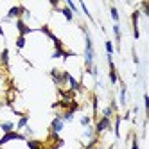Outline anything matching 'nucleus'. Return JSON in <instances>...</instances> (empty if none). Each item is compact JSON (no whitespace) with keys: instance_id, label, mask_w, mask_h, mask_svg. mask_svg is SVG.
Instances as JSON below:
<instances>
[{"instance_id":"f257e3e1","label":"nucleus","mask_w":149,"mask_h":149,"mask_svg":"<svg viewBox=\"0 0 149 149\" xmlns=\"http://www.w3.org/2000/svg\"><path fill=\"white\" fill-rule=\"evenodd\" d=\"M83 34H84V72L86 74H92V68H93V58H95V52H93V41H92V36L88 33V27L84 24H79Z\"/></svg>"},{"instance_id":"f03ea898","label":"nucleus","mask_w":149,"mask_h":149,"mask_svg":"<svg viewBox=\"0 0 149 149\" xmlns=\"http://www.w3.org/2000/svg\"><path fill=\"white\" fill-rule=\"evenodd\" d=\"M68 74L70 72H67V70H61V68H52L50 70V79H52V83L56 84L58 88H63L67 84V77H68Z\"/></svg>"},{"instance_id":"7ed1b4c3","label":"nucleus","mask_w":149,"mask_h":149,"mask_svg":"<svg viewBox=\"0 0 149 149\" xmlns=\"http://www.w3.org/2000/svg\"><path fill=\"white\" fill-rule=\"evenodd\" d=\"M111 130V119H106V117H99L97 120H95V136H101V133L104 131H110Z\"/></svg>"},{"instance_id":"20e7f679","label":"nucleus","mask_w":149,"mask_h":149,"mask_svg":"<svg viewBox=\"0 0 149 149\" xmlns=\"http://www.w3.org/2000/svg\"><path fill=\"white\" fill-rule=\"evenodd\" d=\"M11 140H27V136L24 133L20 131H9V133H4L2 136H0V147H2L4 144L11 142Z\"/></svg>"},{"instance_id":"39448f33","label":"nucleus","mask_w":149,"mask_h":149,"mask_svg":"<svg viewBox=\"0 0 149 149\" xmlns=\"http://www.w3.org/2000/svg\"><path fill=\"white\" fill-rule=\"evenodd\" d=\"M24 11H25V6H22V4H20V6H13L7 11V16L4 18V22H9V20H13V18H16V20L22 18L24 16Z\"/></svg>"},{"instance_id":"423d86ee","label":"nucleus","mask_w":149,"mask_h":149,"mask_svg":"<svg viewBox=\"0 0 149 149\" xmlns=\"http://www.w3.org/2000/svg\"><path fill=\"white\" fill-rule=\"evenodd\" d=\"M63 127H65V122H63V119H61V115L58 113L54 119H52V122H50V126H49V131L50 133H61L63 131Z\"/></svg>"},{"instance_id":"0eeeda50","label":"nucleus","mask_w":149,"mask_h":149,"mask_svg":"<svg viewBox=\"0 0 149 149\" xmlns=\"http://www.w3.org/2000/svg\"><path fill=\"white\" fill-rule=\"evenodd\" d=\"M16 31H18V36H27V34H31V33H34L36 29L29 27V25L25 24L24 18H18V20H16Z\"/></svg>"},{"instance_id":"6e6552de","label":"nucleus","mask_w":149,"mask_h":149,"mask_svg":"<svg viewBox=\"0 0 149 149\" xmlns=\"http://www.w3.org/2000/svg\"><path fill=\"white\" fill-rule=\"evenodd\" d=\"M108 58V67H110V83L111 84H117V81H119V72H117V67H115V63H113V56H106Z\"/></svg>"},{"instance_id":"1a4fd4ad","label":"nucleus","mask_w":149,"mask_h":149,"mask_svg":"<svg viewBox=\"0 0 149 149\" xmlns=\"http://www.w3.org/2000/svg\"><path fill=\"white\" fill-rule=\"evenodd\" d=\"M138 18H140V11L135 9V11L131 13V27H133V36H135V40L140 38V31H138Z\"/></svg>"},{"instance_id":"9d476101","label":"nucleus","mask_w":149,"mask_h":149,"mask_svg":"<svg viewBox=\"0 0 149 149\" xmlns=\"http://www.w3.org/2000/svg\"><path fill=\"white\" fill-rule=\"evenodd\" d=\"M113 36H115V50L120 52V41H122V34H120V25L119 24H113Z\"/></svg>"},{"instance_id":"9b49d317","label":"nucleus","mask_w":149,"mask_h":149,"mask_svg":"<svg viewBox=\"0 0 149 149\" xmlns=\"http://www.w3.org/2000/svg\"><path fill=\"white\" fill-rule=\"evenodd\" d=\"M67 83L70 84V90H72V92H81V90H83V84H81V83H79L76 77H74L72 74H68V77H67Z\"/></svg>"},{"instance_id":"f8f14e48","label":"nucleus","mask_w":149,"mask_h":149,"mask_svg":"<svg viewBox=\"0 0 149 149\" xmlns=\"http://www.w3.org/2000/svg\"><path fill=\"white\" fill-rule=\"evenodd\" d=\"M120 120H122L120 113H115V122H113V126H111V130H113V133H115L117 138H120Z\"/></svg>"},{"instance_id":"ddd939ff","label":"nucleus","mask_w":149,"mask_h":149,"mask_svg":"<svg viewBox=\"0 0 149 149\" xmlns=\"http://www.w3.org/2000/svg\"><path fill=\"white\" fill-rule=\"evenodd\" d=\"M0 65H2L4 68H9V49L7 47L0 52Z\"/></svg>"},{"instance_id":"4468645a","label":"nucleus","mask_w":149,"mask_h":149,"mask_svg":"<svg viewBox=\"0 0 149 149\" xmlns=\"http://www.w3.org/2000/svg\"><path fill=\"white\" fill-rule=\"evenodd\" d=\"M117 83H120V106H126V95H127V86H126V83L119 77V81Z\"/></svg>"},{"instance_id":"2eb2a0df","label":"nucleus","mask_w":149,"mask_h":149,"mask_svg":"<svg viewBox=\"0 0 149 149\" xmlns=\"http://www.w3.org/2000/svg\"><path fill=\"white\" fill-rule=\"evenodd\" d=\"M27 147H29V149H43V140H36V138H27Z\"/></svg>"},{"instance_id":"dca6fc26","label":"nucleus","mask_w":149,"mask_h":149,"mask_svg":"<svg viewBox=\"0 0 149 149\" xmlns=\"http://www.w3.org/2000/svg\"><path fill=\"white\" fill-rule=\"evenodd\" d=\"M59 13L65 16V20L67 22H74V15H72V11L67 7V6H59Z\"/></svg>"},{"instance_id":"f3484780","label":"nucleus","mask_w":149,"mask_h":149,"mask_svg":"<svg viewBox=\"0 0 149 149\" xmlns=\"http://www.w3.org/2000/svg\"><path fill=\"white\" fill-rule=\"evenodd\" d=\"M36 31H40V33H43L45 36H49V38H50L52 41H54V40L58 38V36H56V34H54V33H52V31H50V27H49L47 24H45V25H41V27H40V29H36Z\"/></svg>"},{"instance_id":"a211bd4d","label":"nucleus","mask_w":149,"mask_h":149,"mask_svg":"<svg viewBox=\"0 0 149 149\" xmlns=\"http://www.w3.org/2000/svg\"><path fill=\"white\" fill-rule=\"evenodd\" d=\"M27 122H29V115L24 113L22 117H20V120L16 122V130H18V131H20V130H24V127L27 126Z\"/></svg>"},{"instance_id":"6ab92c4d","label":"nucleus","mask_w":149,"mask_h":149,"mask_svg":"<svg viewBox=\"0 0 149 149\" xmlns=\"http://www.w3.org/2000/svg\"><path fill=\"white\" fill-rule=\"evenodd\" d=\"M0 130H2L4 133H9V131H15V124L13 122H0Z\"/></svg>"},{"instance_id":"aec40b11","label":"nucleus","mask_w":149,"mask_h":149,"mask_svg":"<svg viewBox=\"0 0 149 149\" xmlns=\"http://www.w3.org/2000/svg\"><path fill=\"white\" fill-rule=\"evenodd\" d=\"M110 15H111V20L115 24H119V20H120V16H119V11H117V7L113 6V4H110Z\"/></svg>"},{"instance_id":"412c9836","label":"nucleus","mask_w":149,"mask_h":149,"mask_svg":"<svg viewBox=\"0 0 149 149\" xmlns=\"http://www.w3.org/2000/svg\"><path fill=\"white\" fill-rule=\"evenodd\" d=\"M65 6H67V7L70 9V11H72V15H79V9H77V6L74 4L72 0H67V2H65Z\"/></svg>"},{"instance_id":"4be33fe9","label":"nucleus","mask_w":149,"mask_h":149,"mask_svg":"<svg viewBox=\"0 0 149 149\" xmlns=\"http://www.w3.org/2000/svg\"><path fill=\"white\" fill-rule=\"evenodd\" d=\"M79 7L83 9V13H84V15H86V16H88V20H90V22L93 24V16L90 15V11H88V7H86V4H84V2H79Z\"/></svg>"},{"instance_id":"5701e85b","label":"nucleus","mask_w":149,"mask_h":149,"mask_svg":"<svg viewBox=\"0 0 149 149\" xmlns=\"http://www.w3.org/2000/svg\"><path fill=\"white\" fill-rule=\"evenodd\" d=\"M101 117H106V119H111V117H113V111H111V108H110V106H106V108H102V111H101Z\"/></svg>"},{"instance_id":"b1692460","label":"nucleus","mask_w":149,"mask_h":149,"mask_svg":"<svg viewBox=\"0 0 149 149\" xmlns=\"http://www.w3.org/2000/svg\"><path fill=\"white\" fill-rule=\"evenodd\" d=\"M104 47H106V52H108V56H113V43H111V41L110 40H106V43H104Z\"/></svg>"},{"instance_id":"393cba45","label":"nucleus","mask_w":149,"mask_h":149,"mask_svg":"<svg viewBox=\"0 0 149 149\" xmlns=\"http://www.w3.org/2000/svg\"><path fill=\"white\" fill-rule=\"evenodd\" d=\"M25 47V36H18L16 38V49L20 50V49H24Z\"/></svg>"},{"instance_id":"a878e982","label":"nucleus","mask_w":149,"mask_h":149,"mask_svg":"<svg viewBox=\"0 0 149 149\" xmlns=\"http://www.w3.org/2000/svg\"><path fill=\"white\" fill-rule=\"evenodd\" d=\"M84 136H86V138H90V140H92V138L95 136V131H93V127H92V126H88L86 130H84Z\"/></svg>"},{"instance_id":"bb28decb","label":"nucleus","mask_w":149,"mask_h":149,"mask_svg":"<svg viewBox=\"0 0 149 149\" xmlns=\"http://www.w3.org/2000/svg\"><path fill=\"white\" fill-rule=\"evenodd\" d=\"M131 138H133V142H131V147L130 149H140V146H138V138H136V135L131 131Z\"/></svg>"},{"instance_id":"cd10ccee","label":"nucleus","mask_w":149,"mask_h":149,"mask_svg":"<svg viewBox=\"0 0 149 149\" xmlns=\"http://www.w3.org/2000/svg\"><path fill=\"white\" fill-rule=\"evenodd\" d=\"M90 122H92V117H88V115H84V117H81V126H84V127H88V126H90Z\"/></svg>"},{"instance_id":"c85d7f7f","label":"nucleus","mask_w":149,"mask_h":149,"mask_svg":"<svg viewBox=\"0 0 149 149\" xmlns=\"http://www.w3.org/2000/svg\"><path fill=\"white\" fill-rule=\"evenodd\" d=\"M131 54H133V63H135V65H138L140 61H138V54H136V50H135V49L131 50Z\"/></svg>"},{"instance_id":"c756f323","label":"nucleus","mask_w":149,"mask_h":149,"mask_svg":"<svg viewBox=\"0 0 149 149\" xmlns=\"http://www.w3.org/2000/svg\"><path fill=\"white\" fill-rule=\"evenodd\" d=\"M24 130H25V136H31V135H33V130H31V127H29V126H25V127H24Z\"/></svg>"},{"instance_id":"7c9ffc66","label":"nucleus","mask_w":149,"mask_h":149,"mask_svg":"<svg viewBox=\"0 0 149 149\" xmlns=\"http://www.w3.org/2000/svg\"><path fill=\"white\" fill-rule=\"evenodd\" d=\"M0 36H4V29H2V25H0Z\"/></svg>"},{"instance_id":"2f4dec72","label":"nucleus","mask_w":149,"mask_h":149,"mask_svg":"<svg viewBox=\"0 0 149 149\" xmlns=\"http://www.w3.org/2000/svg\"><path fill=\"white\" fill-rule=\"evenodd\" d=\"M108 149H113V146H110V147H108Z\"/></svg>"}]
</instances>
